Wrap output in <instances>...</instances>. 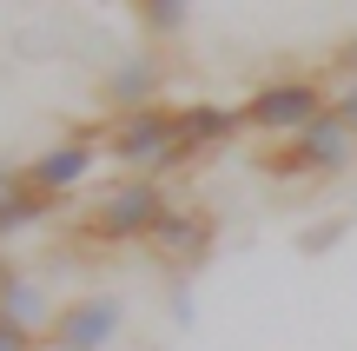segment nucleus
I'll list each match as a JSON object with an SVG mask.
<instances>
[{
    "label": "nucleus",
    "mask_w": 357,
    "mask_h": 351,
    "mask_svg": "<svg viewBox=\"0 0 357 351\" xmlns=\"http://www.w3.org/2000/svg\"><path fill=\"white\" fill-rule=\"evenodd\" d=\"M166 206H172V193H166L159 172H126V179H113L100 199H93V212H86L79 232L100 239V246H146L153 225L166 219Z\"/></svg>",
    "instance_id": "f257e3e1"
},
{
    "label": "nucleus",
    "mask_w": 357,
    "mask_h": 351,
    "mask_svg": "<svg viewBox=\"0 0 357 351\" xmlns=\"http://www.w3.org/2000/svg\"><path fill=\"white\" fill-rule=\"evenodd\" d=\"M245 133H265V140H298L318 113H331V87L318 73H271L245 93Z\"/></svg>",
    "instance_id": "f03ea898"
},
{
    "label": "nucleus",
    "mask_w": 357,
    "mask_h": 351,
    "mask_svg": "<svg viewBox=\"0 0 357 351\" xmlns=\"http://www.w3.org/2000/svg\"><path fill=\"white\" fill-rule=\"evenodd\" d=\"M172 119L178 106L172 100H153V106H126L100 126V153L126 172H159L166 179V146H172Z\"/></svg>",
    "instance_id": "7ed1b4c3"
},
{
    "label": "nucleus",
    "mask_w": 357,
    "mask_h": 351,
    "mask_svg": "<svg viewBox=\"0 0 357 351\" xmlns=\"http://www.w3.org/2000/svg\"><path fill=\"white\" fill-rule=\"evenodd\" d=\"M245 133V113L238 106H218V100H185L172 119V146H166V172L192 166V159H212L225 146H238Z\"/></svg>",
    "instance_id": "20e7f679"
},
{
    "label": "nucleus",
    "mask_w": 357,
    "mask_h": 351,
    "mask_svg": "<svg viewBox=\"0 0 357 351\" xmlns=\"http://www.w3.org/2000/svg\"><path fill=\"white\" fill-rule=\"evenodd\" d=\"M153 259L159 265H178V272H199L205 265V252L218 246V219H212V206H199V199H172L166 206V219L153 225Z\"/></svg>",
    "instance_id": "39448f33"
},
{
    "label": "nucleus",
    "mask_w": 357,
    "mask_h": 351,
    "mask_svg": "<svg viewBox=\"0 0 357 351\" xmlns=\"http://www.w3.org/2000/svg\"><path fill=\"white\" fill-rule=\"evenodd\" d=\"M119 325H126V305L113 292H86V299L60 305L40 338H47V351H106L119 338Z\"/></svg>",
    "instance_id": "423d86ee"
},
{
    "label": "nucleus",
    "mask_w": 357,
    "mask_h": 351,
    "mask_svg": "<svg viewBox=\"0 0 357 351\" xmlns=\"http://www.w3.org/2000/svg\"><path fill=\"white\" fill-rule=\"evenodd\" d=\"M100 159H106V153H100V126H93V133H66L60 146H47L40 159H26L20 179L40 186V193H53V199H73L79 186L93 179V166H100Z\"/></svg>",
    "instance_id": "0eeeda50"
},
{
    "label": "nucleus",
    "mask_w": 357,
    "mask_h": 351,
    "mask_svg": "<svg viewBox=\"0 0 357 351\" xmlns=\"http://www.w3.org/2000/svg\"><path fill=\"white\" fill-rule=\"evenodd\" d=\"M166 93V60L159 53H132L106 73V113H126V106H153Z\"/></svg>",
    "instance_id": "6e6552de"
},
{
    "label": "nucleus",
    "mask_w": 357,
    "mask_h": 351,
    "mask_svg": "<svg viewBox=\"0 0 357 351\" xmlns=\"http://www.w3.org/2000/svg\"><path fill=\"white\" fill-rule=\"evenodd\" d=\"M60 206L66 199H53V193H40V186H26L20 172H7V179H0V239L26 232V225H47Z\"/></svg>",
    "instance_id": "1a4fd4ad"
},
{
    "label": "nucleus",
    "mask_w": 357,
    "mask_h": 351,
    "mask_svg": "<svg viewBox=\"0 0 357 351\" xmlns=\"http://www.w3.org/2000/svg\"><path fill=\"white\" fill-rule=\"evenodd\" d=\"M298 146L311 153V166H318V172H337V166H351V153H357V133H351L337 113H318L305 133H298Z\"/></svg>",
    "instance_id": "9d476101"
},
{
    "label": "nucleus",
    "mask_w": 357,
    "mask_h": 351,
    "mask_svg": "<svg viewBox=\"0 0 357 351\" xmlns=\"http://www.w3.org/2000/svg\"><path fill=\"white\" fill-rule=\"evenodd\" d=\"M53 312H60V305L40 292V278H33V272H13L7 285H0V318H13V325L47 331V325H53Z\"/></svg>",
    "instance_id": "9b49d317"
},
{
    "label": "nucleus",
    "mask_w": 357,
    "mask_h": 351,
    "mask_svg": "<svg viewBox=\"0 0 357 351\" xmlns=\"http://www.w3.org/2000/svg\"><path fill=\"white\" fill-rule=\"evenodd\" d=\"M132 13H139V27L153 40H178L192 20V0H132Z\"/></svg>",
    "instance_id": "f8f14e48"
},
{
    "label": "nucleus",
    "mask_w": 357,
    "mask_h": 351,
    "mask_svg": "<svg viewBox=\"0 0 357 351\" xmlns=\"http://www.w3.org/2000/svg\"><path fill=\"white\" fill-rule=\"evenodd\" d=\"M252 166L265 172V179H311V172H318V166H311V153H305L298 140H284V146H265V153H258Z\"/></svg>",
    "instance_id": "ddd939ff"
},
{
    "label": "nucleus",
    "mask_w": 357,
    "mask_h": 351,
    "mask_svg": "<svg viewBox=\"0 0 357 351\" xmlns=\"http://www.w3.org/2000/svg\"><path fill=\"white\" fill-rule=\"evenodd\" d=\"M47 338L40 331H26V325H13V318H0V351H40Z\"/></svg>",
    "instance_id": "4468645a"
},
{
    "label": "nucleus",
    "mask_w": 357,
    "mask_h": 351,
    "mask_svg": "<svg viewBox=\"0 0 357 351\" xmlns=\"http://www.w3.org/2000/svg\"><path fill=\"white\" fill-rule=\"evenodd\" d=\"M331 113H337V119H344V126L357 133V80H344V87L331 93Z\"/></svg>",
    "instance_id": "2eb2a0df"
},
{
    "label": "nucleus",
    "mask_w": 357,
    "mask_h": 351,
    "mask_svg": "<svg viewBox=\"0 0 357 351\" xmlns=\"http://www.w3.org/2000/svg\"><path fill=\"white\" fill-rule=\"evenodd\" d=\"M331 73H344V80H357V40H344V47L331 53Z\"/></svg>",
    "instance_id": "dca6fc26"
},
{
    "label": "nucleus",
    "mask_w": 357,
    "mask_h": 351,
    "mask_svg": "<svg viewBox=\"0 0 357 351\" xmlns=\"http://www.w3.org/2000/svg\"><path fill=\"white\" fill-rule=\"evenodd\" d=\"M13 272H20V265H13V259H7V252H0V285H7V278H13Z\"/></svg>",
    "instance_id": "f3484780"
}]
</instances>
